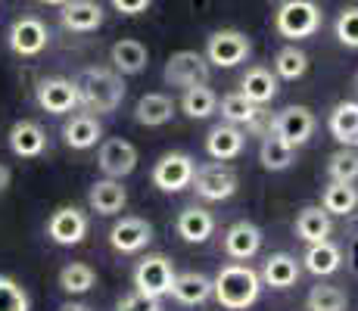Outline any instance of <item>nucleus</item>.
<instances>
[{"mask_svg":"<svg viewBox=\"0 0 358 311\" xmlns=\"http://www.w3.org/2000/svg\"><path fill=\"white\" fill-rule=\"evenodd\" d=\"M75 87H78V106L87 109V115H109L122 106L125 100V81L115 68H85V72L75 78Z\"/></svg>","mask_w":358,"mask_h":311,"instance_id":"nucleus-1","label":"nucleus"},{"mask_svg":"<svg viewBox=\"0 0 358 311\" xmlns=\"http://www.w3.org/2000/svg\"><path fill=\"white\" fill-rule=\"evenodd\" d=\"M262 293V277L256 268L243 265V261H234L224 265L222 271L212 277V296L224 311H246L250 305L259 302Z\"/></svg>","mask_w":358,"mask_h":311,"instance_id":"nucleus-2","label":"nucleus"},{"mask_svg":"<svg viewBox=\"0 0 358 311\" xmlns=\"http://www.w3.org/2000/svg\"><path fill=\"white\" fill-rule=\"evenodd\" d=\"M321 19L324 16H321L318 3H312V0H284L274 13V29L290 41H302L312 38L321 29Z\"/></svg>","mask_w":358,"mask_h":311,"instance_id":"nucleus-3","label":"nucleus"},{"mask_svg":"<svg viewBox=\"0 0 358 311\" xmlns=\"http://www.w3.org/2000/svg\"><path fill=\"white\" fill-rule=\"evenodd\" d=\"M175 277L178 274H175L171 259H165V255H147L134 268V293L150 296V299H162V296H171Z\"/></svg>","mask_w":358,"mask_h":311,"instance_id":"nucleus-4","label":"nucleus"},{"mask_svg":"<svg viewBox=\"0 0 358 311\" xmlns=\"http://www.w3.org/2000/svg\"><path fill=\"white\" fill-rule=\"evenodd\" d=\"M237 171L231 168L228 162H206L196 168L194 175V190L199 199H206V203H222V199H231L234 193H237Z\"/></svg>","mask_w":358,"mask_h":311,"instance_id":"nucleus-5","label":"nucleus"},{"mask_svg":"<svg viewBox=\"0 0 358 311\" xmlns=\"http://www.w3.org/2000/svg\"><path fill=\"white\" fill-rule=\"evenodd\" d=\"M250 53H252V41L246 38L243 31H237V29H222V31H212V34H209L203 57L209 59V66L234 68V66H240V62L250 57Z\"/></svg>","mask_w":358,"mask_h":311,"instance_id":"nucleus-6","label":"nucleus"},{"mask_svg":"<svg viewBox=\"0 0 358 311\" xmlns=\"http://www.w3.org/2000/svg\"><path fill=\"white\" fill-rule=\"evenodd\" d=\"M162 78L171 87H184V91L196 85H209V59L196 50H178L165 62Z\"/></svg>","mask_w":358,"mask_h":311,"instance_id":"nucleus-7","label":"nucleus"},{"mask_svg":"<svg viewBox=\"0 0 358 311\" xmlns=\"http://www.w3.org/2000/svg\"><path fill=\"white\" fill-rule=\"evenodd\" d=\"M194 175H196L194 156L165 153L159 162L153 165V187H159L162 193H181L194 184Z\"/></svg>","mask_w":358,"mask_h":311,"instance_id":"nucleus-8","label":"nucleus"},{"mask_svg":"<svg viewBox=\"0 0 358 311\" xmlns=\"http://www.w3.org/2000/svg\"><path fill=\"white\" fill-rule=\"evenodd\" d=\"M315 128H318V119H315V113L308 106H287L271 119V134H278L280 140H287L290 147L308 143Z\"/></svg>","mask_w":358,"mask_h":311,"instance_id":"nucleus-9","label":"nucleus"},{"mask_svg":"<svg viewBox=\"0 0 358 311\" xmlns=\"http://www.w3.org/2000/svg\"><path fill=\"white\" fill-rule=\"evenodd\" d=\"M6 44H10V50L16 53V57L31 59V57H41V53L47 50V44H50V31H47V25L41 22V19L22 16L10 25V31H6Z\"/></svg>","mask_w":358,"mask_h":311,"instance_id":"nucleus-10","label":"nucleus"},{"mask_svg":"<svg viewBox=\"0 0 358 311\" xmlns=\"http://www.w3.org/2000/svg\"><path fill=\"white\" fill-rule=\"evenodd\" d=\"M87 227H91V221L85 212L75 209V205H63L47 221V237L57 246H78L87 237Z\"/></svg>","mask_w":358,"mask_h":311,"instance_id":"nucleus-11","label":"nucleus"},{"mask_svg":"<svg viewBox=\"0 0 358 311\" xmlns=\"http://www.w3.org/2000/svg\"><path fill=\"white\" fill-rule=\"evenodd\" d=\"M150 240H153V227H150V221H143V218L128 215V218L115 221V224L109 227V246L122 255L143 252V249L150 246Z\"/></svg>","mask_w":358,"mask_h":311,"instance_id":"nucleus-12","label":"nucleus"},{"mask_svg":"<svg viewBox=\"0 0 358 311\" xmlns=\"http://www.w3.org/2000/svg\"><path fill=\"white\" fill-rule=\"evenodd\" d=\"M34 100L44 113L50 115H66L78 106V87L69 78H44L34 91Z\"/></svg>","mask_w":358,"mask_h":311,"instance_id":"nucleus-13","label":"nucleus"},{"mask_svg":"<svg viewBox=\"0 0 358 311\" xmlns=\"http://www.w3.org/2000/svg\"><path fill=\"white\" fill-rule=\"evenodd\" d=\"M97 165H100L103 175L113 178V181H122V178H128L131 171L137 168V150H134V143L122 140V137H113V140H106L100 147V153H97Z\"/></svg>","mask_w":358,"mask_h":311,"instance_id":"nucleus-14","label":"nucleus"},{"mask_svg":"<svg viewBox=\"0 0 358 311\" xmlns=\"http://www.w3.org/2000/svg\"><path fill=\"white\" fill-rule=\"evenodd\" d=\"M259 249H262V231L252 221H234L228 231H224V252H228L234 261L256 259Z\"/></svg>","mask_w":358,"mask_h":311,"instance_id":"nucleus-15","label":"nucleus"},{"mask_svg":"<svg viewBox=\"0 0 358 311\" xmlns=\"http://www.w3.org/2000/svg\"><path fill=\"white\" fill-rule=\"evenodd\" d=\"M246 147V134L243 128H234V124L222 122L206 134V153H209L215 162H228V159H237Z\"/></svg>","mask_w":358,"mask_h":311,"instance_id":"nucleus-16","label":"nucleus"},{"mask_svg":"<svg viewBox=\"0 0 358 311\" xmlns=\"http://www.w3.org/2000/svg\"><path fill=\"white\" fill-rule=\"evenodd\" d=\"M10 150H13V156H19V159H38L41 153L47 150V134H44V128H41L38 122H31V119H22V122H16L10 128Z\"/></svg>","mask_w":358,"mask_h":311,"instance_id":"nucleus-17","label":"nucleus"},{"mask_svg":"<svg viewBox=\"0 0 358 311\" xmlns=\"http://www.w3.org/2000/svg\"><path fill=\"white\" fill-rule=\"evenodd\" d=\"M128 203V190L122 187V181H113V178H103V181H94L91 190H87V205L97 215H119Z\"/></svg>","mask_w":358,"mask_h":311,"instance_id":"nucleus-18","label":"nucleus"},{"mask_svg":"<svg viewBox=\"0 0 358 311\" xmlns=\"http://www.w3.org/2000/svg\"><path fill=\"white\" fill-rule=\"evenodd\" d=\"M175 231H178V237L187 240V243H206V240L215 233V215H212L209 209H203V205H187V209H181V215H178Z\"/></svg>","mask_w":358,"mask_h":311,"instance_id":"nucleus-19","label":"nucleus"},{"mask_svg":"<svg viewBox=\"0 0 358 311\" xmlns=\"http://www.w3.org/2000/svg\"><path fill=\"white\" fill-rule=\"evenodd\" d=\"M327 128L334 134V140L340 147H349V150H358V103L355 100H343L334 106L327 119Z\"/></svg>","mask_w":358,"mask_h":311,"instance_id":"nucleus-20","label":"nucleus"},{"mask_svg":"<svg viewBox=\"0 0 358 311\" xmlns=\"http://www.w3.org/2000/svg\"><path fill=\"white\" fill-rule=\"evenodd\" d=\"M109 62H113V68L125 78V75H141L143 68H147L150 53L137 38H122V41H115L113 50H109Z\"/></svg>","mask_w":358,"mask_h":311,"instance_id":"nucleus-21","label":"nucleus"},{"mask_svg":"<svg viewBox=\"0 0 358 311\" xmlns=\"http://www.w3.org/2000/svg\"><path fill=\"white\" fill-rule=\"evenodd\" d=\"M240 94L250 103H256V106H265V103H271L278 96V75L265 66L246 68V75L240 78Z\"/></svg>","mask_w":358,"mask_h":311,"instance_id":"nucleus-22","label":"nucleus"},{"mask_svg":"<svg viewBox=\"0 0 358 311\" xmlns=\"http://www.w3.org/2000/svg\"><path fill=\"white\" fill-rule=\"evenodd\" d=\"M299 274H302V268L290 252H274V255H268V261L262 265L259 277L271 289H290L293 283L299 280Z\"/></svg>","mask_w":358,"mask_h":311,"instance_id":"nucleus-23","label":"nucleus"},{"mask_svg":"<svg viewBox=\"0 0 358 311\" xmlns=\"http://www.w3.org/2000/svg\"><path fill=\"white\" fill-rule=\"evenodd\" d=\"M330 233H334V218L321 205H306L296 215V237L302 243H324V240H330Z\"/></svg>","mask_w":358,"mask_h":311,"instance_id":"nucleus-24","label":"nucleus"},{"mask_svg":"<svg viewBox=\"0 0 358 311\" xmlns=\"http://www.w3.org/2000/svg\"><path fill=\"white\" fill-rule=\"evenodd\" d=\"M302 268H306L308 274H315V277H330V274H336L343 268V249L336 243H312L306 249V255H302Z\"/></svg>","mask_w":358,"mask_h":311,"instance_id":"nucleus-25","label":"nucleus"},{"mask_svg":"<svg viewBox=\"0 0 358 311\" xmlns=\"http://www.w3.org/2000/svg\"><path fill=\"white\" fill-rule=\"evenodd\" d=\"M59 19L69 31H97L103 25V6L97 0H69Z\"/></svg>","mask_w":358,"mask_h":311,"instance_id":"nucleus-26","label":"nucleus"},{"mask_svg":"<svg viewBox=\"0 0 358 311\" xmlns=\"http://www.w3.org/2000/svg\"><path fill=\"white\" fill-rule=\"evenodd\" d=\"M100 137H103L100 119H94V115H87V113L72 115V119L63 124V140L69 150H91V147H97Z\"/></svg>","mask_w":358,"mask_h":311,"instance_id":"nucleus-27","label":"nucleus"},{"mask_svg":"<svg viewBox=\"0 0 358 311\" xmlns=\"http://www.w3.org/2000/svg\"><path fill=\"white\" fill-rule=\"evenodd\" d=\"M222 119L234 124V128H250V131H262V106L250 103L243 94H228L222 100Z\"/></svg>","mask_w":358,"mask_h":311,"instance_id":"nucleus-28","label":"nucleus"},{"mask_svg":"<svg viewBox=\"0 0 358 311\" xmlns=\"http://www.w3.org/2000/svg\"><path fill=\"white\" fill-rule=\"evenodd\" d=\"M171 115H175V100L165 94H143L134 106V122L147 124V128H159V124H169Z\"/></svg>","mask_w":358,"mask_h":311,"instance_id":"nucleus-29","label":"nucleus"},{"mask_svg":"<svg viewBox=\"0 0 358 311\" xmlns=\"http://www.w3.org/2000/svg\"><path fill=\"white\" fill-rule=\"evenodd\" d=\"M171 296H175L181 305H203V302L212 299V277L199 271H184L175 277V287H171Z\"/></svg>","mask_w":358,"mask_h":311,"instance_id":"nucleus-30","label":"nucleus"},{"mask_svg":"<svg viewBox=\"0 0 358 311\" xmlns=\"http://www.w3.org/2000/svg\"><path fill=\"white\" fill-rule=\"evenodd\" d=\"M355 205H358V187H352V184L330 181L324 187V193H321V209H324L330 218L334 215L349 218L355 212Z\"/></svg>","mask_w":358,"mask_h":311,"instance_id":"nucleus-31","label":"nucleus"},{"mask_svg":"<svg viewBox=\"0 0 358 311\" xmlns=\"http://www.w3.org/2000/svg\"><path fill=\"white\" fill-rule=\"evenodd\" d=\"M293 156H296V147H290L287 140H280L278 134L268 131L262 137V147H259V162L265 165L268 171H284L293 165Z\"/></svg>","mask_w":358,"mask_h":311,"instance_id":"nucleus-32","label":"nucleus"},{"mask_svg":"<svg viewBox=\"0 0 358 311\" xmlns=\"http://www.w3.org/2000/svg\"><path fill=\"white\" fill-rule=\"evenodd\" d=\"M181 109H184V115H190V119H209V115L218 109V96L209 85L187 87L181 96Z\"/></svg>","mask_w":358,"mask_h":311,"instance_id":"nucleus-33","label":"nucleus"},{"mask_svg":"<svg viewBox=\"0 0 358 311\" xmlns=\"http://www.w3.org/2000/svg\"><path fill=\"white\" fill-rule=\"evenodd\" d=\"M308 72V57L299 50L296 44H287L278 50V57H274V75L284 81H296L302 78V75Z\"/></svg>","mask_w":358,"mask_h":311,"instance_id":"nucleus-34","label":"nucleus"},{"mask_svg":"<svg viewBox=\"0 0 358 311\" xmlns=\"http://www.w3.org/2000/svg\"><path fill=\"white\" fill-rule=\"evenodd\" d=\"M94 283H97V274H94V268L85 265V261H72V265H66L63 271H59V287H63V293H69V296L87 293V289H94Z\"/></svg>","mask_w":358,"mask_h":311,"instance_id":"nucleus-35","label":"nucleus"},{"mask_svg":"<svg viewBox=\"0 0 358 311\" xmlns=\"http://www.w3.org/2000/svg\"><path fill=\"white\" fill-rule=\"evenodd\" d=\"M327 175H330V181L355 184L358 181V150H349V147L336 150L327 159Z\"/></svg>","mask_w":358,"mask_h":311,"instance_id":"nucleus-36","label":"nucleus"},{"mask_svg":"<svg viewBox=\"0 0 358 311\" xmlns=\"http://www.w3.org/2000/svg\"><path fill=\"white\" fill-rule=\"evenodd\" d=\"M306 305H308V311H346L349 299H346V293H343L340 287L318 283V287H312V293H308Z\"/></svg>","mask_w":358,"mask_h":311,"instance_id":"nucleus-37","label":"nucleus"},{"mask_svg":"<svg viewBox=\"0 0 358 311\" xmlns=\"http://www.w3.org/2000/svg\"><path fill=\"white\" fill-rule=\"evenodd\" d=\"M29 308H31L29 293L13 277L0 274V311H29Z\"/></svg>","mask_w":358,"mask_h":311,"instance_id":"nucleus-38","label":"nucleus"},{"mask_svg":"<svg viewBox=\"0 0 358 311\" xmlns=\"http://www.w3.org/2000/svg\"><path fill=\"white\" fill-rule=\"evenodd\" d=\"M336 41H340L343 47H352L358 50V6H346V10L336 16Z\"/></svg>","mask_w":358,"mask_h":311,"instance_id":"nucleus-39","label":"nucleus"},{"mask_svg":"<svg viewBox=\"0 0 358 311\" xmlns=\"http://www.w3.org/2000/svg\"><path fill=\"white\" fill-rule=\"evenodd\" d=\"M115 311H162V299H150V296L131 293L115 305Z\"/></svg>","mask_w":358,"mask_h":311,"instance_id":"nucleus-40","label":"nucleus"},{"mask_svg":"<svg viewBox=\"0 0 358 311\" xmlns=\"http://www.w3.org/2000/svg\"><path fill=\"white\" fill-rule=\"evenodd\" d=\"M150 3L153 0H113L115 13H122V16H141V13H147Z\"/></svg>","mask_w":358,"mask_h":311,"instance_id":"nucleus-41","label":"nucleus"},{"mask_svg":"<svg viewBox=\"0 0 358 311\" xmlns=\"http://www.w3.org/2000/svg\"><path fill=\"white\" fill-rule=\"evenodd\" d=\"M10 181H13V171H10V168H6V165H3V162H0V193H3V190H6V187H10Z\"/></svg>","mask_w":358,"mask_h":311,"instance_id":"nucleus-42","label":"nucleus"},{"mask_svg":"<svg viewBox=\"0 0 358 311\" xmlns=\"http://www.w3.org/2000/svg\"><path fill=\"white\" fill-rule=\"evenodd\" d=\"M59 311H91V308H87V305H81V302H66V305L59 308Z\"/></svg>","mask_w":358,"mask_h":311,"instance_id":"nucleus-43","label":"nucleus"},{"mask_svg":"<svg viewBox=\"0 0 358 311\" xmlns=\"http://www.w3.org/2000/svg\"><path fill=\"white\" fill-rule=\"evenodd\" d=\"M352 271H358V237H355V249H352Z\"/></svg>","mask_w":358,"mask_h":311,"instance_id":"nucleus-44","label":"nucleus"},{"mask_svg":"<svg viewBox=\"0 0 358 311\" xmlns=\"http://www.w3.org/2000/svg\"><path fill=\"white\" fill-rule=\"evenodd\" d=\"M41 3H47V6H66L69 0H41Z\"/></svg>","mask_w":358,"mask_h":311,"instance_id":"nucleus-45","label":"nucleus"},{"mask_svg":"<svg viewBox=\"0 0 358 311\" xmlns=\"http://www.w3.org/2000/svg\"><path fill=\"white\" fill-rule=\"evenodd\" d=\"M352 85H355V94H358V72H355V78H352Z\"/></svg>","mask_w":358,"mask_h":311,"instance_id":"nucleus-46","label":"nucleus"}]
</instances>
